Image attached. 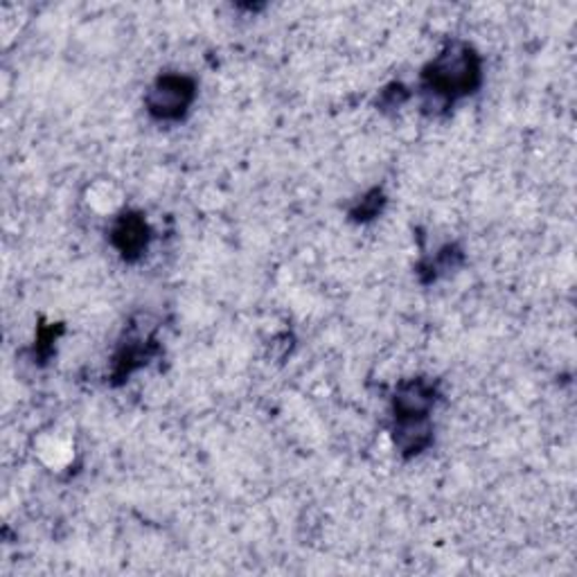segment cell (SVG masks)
Listing matches in <instances>:
<instances>
[{
  "instance_id": "obj_1",
  "label": "cell",
  "mask_w": 577,
  "mask_h": 577,
  "mask_svg": "<svg viewBox=\"0 0 577 577\" xmlns=\"http://www.w3.org/2000/svg\"><path fill=\"white\" fill-rule=\"evenodd\" d=\"M480 84V59L465 43H452L424 70L426 93L454 102Z\"/></svg>"
},
{
  "instance_id": "obj_2",
  "label": "cell",
  "mask_w": 577,
  "mask_h": 577,
  "mask_svg": "<svg viewBox=\"0 0 577 577\" xmlns=\"http://www.w3.org/2000/svg\"><path fill=\"white\" fill-rule=\"evenodd\" d=\"M194 102V82L183 75H163L148 95V109L159 120H179Z\"/></svg>"
},
{
  "instance_id": "obj_3",
  "label": "cell",
  "mask_w": 577,
  "mask_h": 577,
  "mask_svg": "<svg viewBox=\"0 0 577 577\" xmlns=\"http://www.w3.org/2000/svg\"><path fill=\"white\" fill-rule=\"evenodd\" d=\"M433 404H436V388H433V384L424 379L406 382L395 393V417L397 419L428 417Z\"/></svg>"
},
{
  "instance_id": "obj_4",
  "label": "cell",
  "mask_w": 577,
  "mask_h": 577,
  "mask_svg": "<svg viewBox=\"0 0 577 577\" xmlns=\"http://www.w3.org/2000/svg\"><path fill=\"white\" fill-rule=\"evenodd\" d=\"M111 240L124 260H133L148 249L150 231L148 224H144V220H140L138 214H124L118 220Z\"/></svg>"
}]
</instances>
